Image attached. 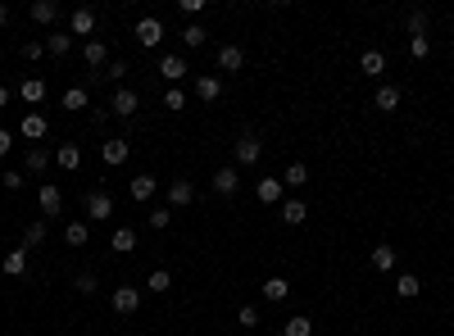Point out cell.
<instances>
[{"mask_svg": "<svg viewBox=\"0 0 454 336\" xmlns=\"http://www.w3.org/2000/svg\"><path fill=\"white\" fill-rule=\"evenodd\" d=\"M36 205H41V218L51 223V218L64 214V191L55 187V182H41V191H36Z\"/></svg>", "mask_w": 454, "mask_h": 336, "instance_id": "1", "label": "cell"}, {"mask_svg": "<svg viewBox=\"0 0 454 336\" xmlns=\"http://www.w3.org/2000/svg\"><path fill=\"white\" fill-rule=\"evenodd\" d=\"M232 155H236V164H259V155H264V141H259L255 132H241L236 146H232Z\"/></svg>", "mask_w": 454, "mask_h": 336, "instance_id": "2", "label": "cell"}, {"mask_svg": "<svg viewBox=\"0 0 454 336\" xmlns=\"http://www.w3.org/2000/svg\"><path fill=\"white\" fill-rule=\"evenodd\" d=\"M86 218H114V196L105 187H95V191H86Z\"/></svg>", "mask_w": 454, "mask_h": 336, "instance_id": "3", "label": "cell"}, {"mask_svg": "<svg viewBox=\"0 0 454 336\" xmlns=\"http://www.w3.org/2000/svg\"><path fill=\"white\" fill-rule=\"evenodd\" d=\"M109 304H114V314H137L141 309V291L137 286H119V291L109 295Z\"/></svg>", "mask_w": 454, "mask_h": 336, "instance_id": "4", "label": "cell"}, {"mask_svg": "<svg viewBox=\"0 0 454 336\" xmlns=\"http://www.w3.org/2000/svg\"><path fill=\"white\" fill-rule=\"evenodd\" d=\"M255 196H259V205H282V196H286L282 177H264V182H255Z\"/></svg>", "mask_w": 454, "mask_h": 336, "instance_id": "5", "label": "cell"}, {"mask_svg": "<svg viewBox=\"0 0 454 336\" xmlns=\"http://www.w3.org/2000/svg\"><path fill=\"white\" fill-rule=\"evenodd\" d=\"M128 155H132V146H128V141H123V137H114V141H105V146H100V159H105V164H109V168L128 164Z\"/></svg>", "mask_w": 454, "mask_h": 336, "instance_id": "6", "label": "cell"}, {"mask_svg": "<svg viewBox=\"0 0 454 336\" xmlns=\"http://www.w3.org/2000/svg\"><path fill=\"white\" fill-rule=\"evenodd\" d=\"M137 91H132V86H119V91H114V100H109V109L119 114V119H132V114H137Z\"/></svg>", "mask_w": 454, "mask_h": 336, "instance_id": "7", "label": "cell"}, {"mask_svg": "<svg viewBox=\"0 0 454 336\" xmlns=\"http://www.w3.org/2000/svg\"><path fill=\"white\" fill-rule=\"evenodd\" d=\"M137 41L146 46V51H154V46L163 41V23H159V18H141V23H137Z\"/></svg>", "mask_w": 454, "mask_h": 336, "instance_id": "8", "label": "cell"}, {"mask_svg": "<svg viewBox=\"0 0 454 336\" xmlns=\"http://www.w3.org/2000/svg\"><path fill=\"white\" fill-rule=\"evenodd\" d=\"M187 60H182V55H163V60H159V78L163 82H182V78H187Z\"/></svg>", "mask_w": 454, "mask_h": 336, "instance_id": "9", "label": "cell"}, {"mask_svg": "<svg viewBox=\"0 0 454 336\" xmlns=\"http://www.w3.org/2000/svg\"><path fill=\"white\" fill-rule=\"evenodd\" d=\"M69 32H73V36H91V32H95V9H86V5H82V9H73Z\"/></svg>", "mask_w": 454, "mask_h": 336, "instance_id": "10", "label": "cell"}, {"mask_svg": "<svg viewBox=\"0 0 454 336\" xmlns=\"http://www.w3.org/2000/svg\"><path fill=\"white\" fill-rule=\"evenodd\" d=\"M46 128H51V123H46V114H36V109L27 114L23 123H18V132H23L27 141H46Z\"/></svg>", "mask_w": 454, "mask_h": 336, "instance_id": "11", "label": "cell"}, {"mask_svg": "<svg viewBox=\"0 0 454 336\" xmlns=\"http://www.w3.org/2000/svg\"><path fill=\"white\" fill-rule=\"evenodd\" d=\"M218 69L223 73H241L246 69V51H241V46H223V51H218Z\"/></svg>", "mask_w": 454, "mask_h": 336, "instance_id": "12", "label": "cell"}, {"mask_svg": "<svg viewBox=\"0 0 454 336\" xmlns=\"http://www.w3.org/2000/svg\"><path fill=\"white\" fill-rule=\"evenodd\" d=\"M196 95L205 105H214L218 95H223V78H214V73H205V78H196Z\"/></svg>", "mask_w": 454, "mask_h": 336, "instance_id": "13", "label": "cell"}, {"mask_svg": "<svg viewBox=\"0 0 454 336\" xmlns=\"http://www.w3.org/2000/svg\"><path fill=\"white\" fill-rule=\"evenodd\" d=\"M82 60H86V69H105V64H109V46H105V41H86L82 46Z\"/></svg>", "mask_w": 454, "mask_h": 336, "instance_id": "14", "label": "cell"}, {"mask_svg": "<svg viewBox=\"0 0 454 336\" xmlns=\"http://www.w3.org/2000/svg\"><path fill=\"white\" fill-rule=\"evenodd\" d=\"M46 164H51V150L46 146H27L23 150V168L27 173H46Z\"/></svg>", "mask_w": 454, "mask_h": 336, "instance_id": "15", "label": "cell"}, {"mask_svg": "<svg viewBox=\"0 0 454 336\" xmlns=\"http://www.w3.org/2000/svg\"><path fill=\"white\" fill-rule=\"evenodd\" d=\"M109 250L114 255H132L137 250V232H132V227H119V232L109 236Z\"/></svg>", "mask_w": 454, "mask_h": 336, "instance_id": "16", "label": "cell"}, {"mask_svg": "<svg viewBox=\"0 0 454 336\" xmlns=\"http://www.w3.org/2000/svg\"><path fill=\"white\" fill-rule=\"evenodd\" d=\"M73 51V32H51L46 36V55H55V60H64V55Z\"/></svg>", "mask_w": 454, "mask_h": 336, "instance_id": "17", "label": "cell"}, {"mask_svg": "<svg viewBox=\"0 0 454 336\" xmlns=\"http://www.w3.org/2000/svg\"><path fill=\"white\" fill-rule=\"evenodd\" d=\"M305 218H309L305 200H282V223H286V227H300Z\"/></svg>", "mask_w": 454, "mask_h": 336, "instance_id": "18", "label": "cell"}, {"mask_svg": "<svg viewBox=\"0 0 454 336\" xmlns=\"http://www.w3.org/2000/svg\"><path fill=\"white\" fill-rule=\"evenodd\" d=\"M236 187H241L236 168H218L214 173V191H218V196H236Z\"/></svg>", "mask_w": 454, "mask_h": 336, "instance_id": "19", "label": "cell"}, {"mask_svg": "<svg viewBox=\"0 0 454 336\" xmlns=\"http://www.w3.org/2000/svg\"><path fill=\"white\" fill-rule=\"evenodd\" d=\"M55 164H60V168H82V146H73V141H69V146H60V150H55Z\"/></svg>", "mask_w": 454, "mask_h": 336, "instance_id": "20", "label": "cell"}, {"mask_svg": "<svg viewBox=\"0 0 454 336\" xmlns=\"http://www.w3.org/2000/svg\"><path fill=\"white\" fill-rule=\"evenodd\" d=\"M0 268H5V277H23L27 273V246H23V250H9Z\"/></svg>", "mask_w": 454, "mask_h": 336, "instance_id": "21", "label": "cell"}, {"mask_svg": "<svg viewBox=\"0 0 454 336\" xmlns=\"http://www.w3.org/2000/svg\"><path fill=\"white\" fill-rule=\"evenodd\" d=\"M373 105H378L382 114L400 109V86H378V95H373Z\"/></svg>", "mask_w": 454, "mask_h": 336, "instance_id": "22", "label": "cell"}, {"mask_svg": "<svg viewBox=\"0 0 454 336\" xmlns=\"http://www.w3.org/2000/svg\"><path fill=\"white\" fill-rule=\"evenodd\" d=\"M191 200H196V187H191V182H168V205H191Z\"/></svg>", "mask_w": 454, "mask_h": 336, "instance_id": "23", "label": "cell"}, {"mask_svg": "<svg viewBox=\"0 0 454 336\" xmlns=\"http://www.w3.org/2000/svg\"><path fill=\"white\" fill-rule=\"evenodd\" d=\"M128 191H132V200H141V205H146V200L154 196V177H150V173H137Z\"/></svg>", "mask_w": 454, "mask_h": 336, "instance_id": "24", "label": "cell"}, {"mask_svg": "<svg viewBox=\"0 0 454 336\" xmlns=\"http://www.w3.org/2000/svg\"><path fill=\"white\" fill-rule=\"evenodd\" d=\"M27 14H32L36 23H55V18H60V5H55V0H32Z\"/></svg>", "mask_w": 454, "mask_h": 336, "instance_id": "25", "label": "cell"}, {"mask_svg": "<svg viewBox=\"0 0 454 336\" xmlns=\"http://www.w3.org/2000/svg\"><path fill=\"white\" fill-rule=\"evenodd\" d=\"M418 291H422V282L413 273H400V277H395V295H400V300H413Z\"/></svg>", "mask_w": 454, "mask_h": 336, "instance_id": "26", "label": "cell"}, {"mask_svg": "<svg viewBox=\"0 0 454 336\" xmlns=\"http://www.w3.org/2000/svg\"><path fill=\"white\" fill-rule=\"evenodd\" d=\"M286 295H291V286H286V277H268V282H264V300L282 304Z\"/></svg>", "mask_w": 454, "mask_h": 336, "instance_id": "27", "label": "cell"}, {"mask_svg": "<svg viewBox=\"0 0 454 336\" xmlns=\"http://www.w3.org/2000/svg\"><path fill=\"white\" fill-rule=\"evenodd\" d=\"M18 95H23L27 105H41V100H46V82H41V78H27L23 86H18Z\"/></svg>", "mask_w": 454, "mask_h": 336, "instance_id": "28", "label": "cell"}, {"mask_svg": "<svg viewBox=\"0 0 454 336\" xmlns=\"http://www.w3.org/2000/svg\"><path fill=\"white\" fill-rule=\"evenodd\" d=\"M359 69L368 73V78H378V73H386V55L382 51H363V60H359Z\"/></svg>", "mask_w": 454, "mask_h": 336, "instance_id": "29", "label": "cell"}, {"mask_svg": "<svg viewBox=\"0 0 454 336\" xmlns=\"http://www.w3.org/2000/svg\"><path fill=\"white\" fill-rule=\"evenodd\" d=\"M373 268H378V273H391V268H395V250H391V246H373Z\"/></svg>", "mask_w": 454, "mask_h": 336, "instance_id": "30", "label": "cell"}, {"mask_svg": "<svg viewBox=\"0 0 454 336\" xmlns=\"http://www.w3.org/2000/svg\"><path fill=\"white\" fill-rule=\"evenodd\" d=\"M309 182V168L305 164H286V173H282V187H291V191H300Z\"/></svg>", "mask_w": 454, "mask_h": 336, "instance_id": "31", "label": "cell"}, {"mask_svg": "<svg viewBox=\"0 0 454 336\" xmlns=\"http://www.w3.org/2000/svg\"><path fill=\"white\" fill-rule=\"evenodd\" d=\"M46 227H51L46 218H32V223L23 227V246H41L46 241Z\"/></svg>", "mask_w": 454, "mask_h": 336, "instance_id": "32", "label": "cell"}, {"mask_svg": "<svg viewBox=\"0 0 454 336\" xmlns=\"http://www.w3.org/2000/svg\"><path fill=\"white\" fill-rule=\"evenodd\" d=\"M64 241H69V246H86V241H91V223H69V227H64Z\"/></svg>", "mask_w": 454, "mask_h": 336, "instance_id": "33", "label": "cell"}, {"mask_svg": "<svg viewBox=\"0 0 454 336\" xmlns=\"http://www.w3.org/2000/svg\"><path fill=\"white\" fill-rule=\"evenodd\" d=\"M282 336H314V323H309L305 314H295V318H286V328H282Z\"/></svg>", "mask_w": 454, "mask_h": 336, "instance_id": "34", "label": "cell"}, {"mask_svg": "<svg viewBox=\"0 0 454 336\" xmlns=\"http://www.w3.org/2000/svg\"><path fill=\"white\" fill-rule=\"evenodd\" d=\"M168 286H173V273H168V268H154V273L146 277V291H154V295L168 291Z\"/></svg>", "mask_w": 454, "mask_h": 336, "instance_id": "35", "label": "cell"}, {"mask_svg": "<svg viewBox=\"0 0 454 336\" xmlns=\"http://www.w3.org/2000/svg\"><path fill=\"white\" fill-rule=\"evenodd\" d=\"M205 27H200V23H187V27H182V41H187L191 46V51H200V46H205Z\"/></svg>", "mask_w": 454, "mask_h": 336, "instance_id": "36", "label": "cell"}, {"mask_svg": "<svg viewBox=\"0 0 454 336\" xmlns=\"http://www.w3.org/2000/svg\"><path fill=\"white\" fill-rule=\"evenodd\" d=\"M64 109H86V91L82 86H69V91H64Z\"/></svg>", "mask_w": 454, "mask_h": 336, "instance_id": "37", "label": "cell"}, {"mask_svg": "<svg viewBox=\"0 0 454 336\" xmlns=\"http://www.w3.org/2000/svg\"><path fill=\"white\" fill-rule=\"evenodd\" d=\"M409 55H413V60H427V55H432V41H427V36H409Z\"/></svg>", "mask_w": 454, "mask_h": 336, "instance_id": "38", "label": "cell"}, {"mask_svg": "<svg viewBox=\"0 0 454 336\" xmlns=\"http://www.w3.org/2000/svg\"><path fill=\"white\" fill-rule=\"evenodd\" d=\"M163 109H187V91H178V86L163 91Z\"/></svg>", "mask_w": 454, "mask_h": 336, "instance_id": "39", "label": "cell"}, {"mask_svg": "<svg viewBox=\"0 0 454 336\" xmlns=\"http://www.w3.org/2000/svg\"><path fill=\"white\" fill-rule=\"evenodd\" d=\"M236 323H241V328H259V309H255V304H241Z\"/></svg>", "mask_w": 454, "mask_h": 336, "instance_id": "40", "label": "cell"}, {"mask_svg": "<svg viewBox=\"0 0 454 336\" xmlns=\"http://www.w3.org/2000/svg\"><path fill=\"white\" fill-rule=\"evenodd\" d=\"M422 32H427V14L413 9V14H409V36H422Z\"/></svg>", "mask_w": 454, "mask_h": 336, "instance_id": "41", "label": "cell"}, {"mask_svg": "<svg viewBox=\"0 0 454 336\" xmlns=\"http://www.w3.org/2000/svg\"><path fill=\"white\" fill-rule=\"evenodd\" d=\"M168 223H173V214H168V209H154V214H150V227H154V232H163Z\"/></svg>", "mask_w": 454, "mask_h": 336, "instance_id": "42", "label": "cell"}, {"mask_svg": "<svg viewBox=\"0 0 454 336\" xmlns=\"http://www.w3.org/2000/svg\"><path fill=\"white\" fill-rule=\"evenodd\" d=\"M77 291H82V295H95V273H82V277H77Z\"/></svg>", "mask_w": 454, "mask_h": 336, "instance_id": "43", "label": "cell"}, {"mask_svg": "<svg viewBox=\"0 0 454 336\" xmlns=\"http://www.w3.org/2000/svg\"><path fill=\"white\" fill-rule=\"evenodd\" d=\"M178 9H182V14H200V9H205V0H178Z\"/></svg>", "mask_w": 454, "mask_h": 336, "instance_id": "44", "label": "cell"}, {"mask_svg": "<svg viewBox=\"0 0 454 336\" xmlns=\"http://www.w3.org/2000/svg\"><path fill=\"white\" fill-rule=\"evenodd\" d=\"M41 55H46L41 41H27V46H23V60H41Z\"/></svg>", "mask_w": 454, "mask_h": 336, "instance_id": "45", "label": "cell"}, {"mask_svg": "<svg viewBox=\"0 0 454 336\" xmlns=\"http://www.w3.org/2000/svg\"><path fill=\"white\" fill-rule=\"evenodd\" d=\"M9 146H14V132H9V128H0V159L9 155Z\"/></svg>", "mask_w": 454, "mask_h": 336, "instance_id": "46", "label": "cell"}, {"mask_svg": "<svg viewBox=\"0 0 454 336\" xmlns=\"http://www.w3.org/2000/svg\"><path fill=\"white\" fill-rule=\"evenodd\" d=\"M123 73H128V60H114L109 69H105V78H123Z\"/></svg>", "mask_w": 454, "mask_h": 336, "instance_id": "47", "label": "cell"}, {"mask_svg": "<svg viewBox=\"0 0 454 336\" xmlns=\"http://www.w3.org/2000/svg\"><path fill=\"white\" fill-rule=\"evenodd\" d=\"M0 182H5L9 191H18V187H23V173H14V168H9V173H5V177H0Z\"/></svg>", "mask_w": 454, "mask_h": 336, "instance_id": "48", "label": "cell"}, {"mask_svg": "<svg viewBox=\"0 0 454 336\" xmlns=\"http://www.w3.org/2000/svg\"><path fill=\"white\" fill-rule=\"evenodd\" d=\"M9 23V5H5V0H0V27H5Z\"/></svg>", "mask_w": 454, "mask_h": 336, "instance_id": "49", "label": "cell"}, {"mask_svg": "<svg viewBox=\"0 0 454 336\" xmlns=\"http://www.w3.org/2000/svg\"><path fill=\"white\" fill-rule=\"evenodd\" d=\"M5 105H9V91H5V86H0V109H5Z\"/></svg>", "mask_w": 454, "mask_h": 336, "instance_id": "50", "label": "cell"}]
</instances>
